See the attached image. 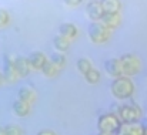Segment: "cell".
Segmentation results:
<instances>
[{
  "label": "cell",
  "instance_id": "1",
  "mask_svg": "<svg viewBox=\"0 0 147 135\" xmlns=\"http://www.w3.org/2000/svg\"><path fill=\"white\" fill-rule=\"evenodd\" d=\"M110 91L117 100H127L134 94V83L129 77H120L111 81Z\"/></svg>",
  "mask_w": 147,
  "mask_h": 135
},
{
  "label": "cell",
  "instance_id": "2",
  "mask_svg": "<svg viewBox=\"0 0 147 135\" xmlns=\"http://www.w3.org/2000/svg\"><path fill=\"white\" fill-rule=\"evenodd\" d=\"M119 117V120L124 124L129 122H139L142 118V110L137 104H123L119 105L117 110L113 112Z\"/></svg>",
  "mask_w": 147,
  "mask_h": 135
},
{
  "label": "cell",
  "instance_id": "3",
  "mask_svg": "<svg viewBox=\"0 0 147 135\" xmlns=\"http://www.w3.org/2000/svg\"><path fill=\"white\" fill-rule=\"evenodd\" d=\"M121 121L119 120V117L113 112H106L101 114L97 118V130L100 134H107V135H114L116 131L119 130Z\"/></svg>",
  "mask_w": 147,
  "mask_h": 135
},
{
  "label": "cell",
  "instance_id": "4",
  "mask_svg": "<svg viewBox=\"0 0 147 135\" xmlns=\"http://www.w3.org/2000/svg\"><path fill=\"white\" fill-rule=\"evenodd\" d=\"M119 60H120V63H121L123 76H124V77H129V78H130L131 76H136V74L140 71L142 61H140V58H139L136 54L127 53V54H123Z\"/></svg>",
  "mask_w": 147,
  "mask_h": 135
},
{
  "label": "cell",
  "instance_id": "5",
  "mask_svg": "<svg viewBox=\"0 0 147 135\" xmlns=\"http://www.w3.org/2000/svg\"><path fill=\"white\" fill-rule=\"evenodd\" d=\"M89 37L93 43L103 44V43L109 41V39L111 37V30H109L100 21H94V23L89 24Z\"/></svg>",
  "mask_w": 147,
  "mask_h": 135
},
{
  "label": "cell",
  "instance_id": "6",
  "mask_svg": "<svg viewBox=\"0 0 147 135\" xmlns=\"http://www.w3.org/2000/svg\"><path fill=\"white\" fill-rule=\"evenodd\" d=\"M6 83H14L19 77L14 68V57L10 54H4L3 57V71H1Z\"/></svg>",
  "mask_w": 147,
  "mask_h": 135
},
{
  "label": "cell",
  "instance_id": "7",
  "mask_svg": "<svg viewBox=\"0 0 147 135\" xmlns=\"http://www.w3.org/2000/svg\"><path fill=\"white\" fill-rule=\"evenodd\" d=\"M114 135H144V128L140 122H121Z\"/></svg>",
  "mask_w": 147,
  "mask_h": 135
},
{
  "label": "cell",
  "instance_id": "8",
  "mask_svg": "<svg viewBox=\"0 0 147 135\" xmlns=\"http://www.w3.org/2000/svg\"><path fill=\"white\" fill-rule=\"evenodd\" d=\"M104 71L113 77V80L116 78H120V77H124L123 76V67H121V63L119 58H109L106 60L104 63Z\"/></svg>",
  "mask_w": 147,
  "mask_h": 135
},
{
  "label": "cell",
  "instance_id": "9",
  "mask_svg": "<svg viewBox=\"0 0 147 135\" xmlns=\"http://www.w3.org/2000/svg\"><path fill=\"white\" fill-rule=\"evenodd\" d=\"M86 10H87V14H89V19L92 20V23L100 21L101 17H103V14H104V10H103V6H101V1H96V0L89 1Z\"/></svg>",
  "mask_w": 147,
  "mask_h": 135
},
{
  "label": "cell",
  "instance_id": "10",
  "mask_svg": "<svg viewBox=\"0 0 147 135\" xmlns=\"http://www.w3.org/2000/svg\"><path fill=\"white\" fill-rule=\"evenodd\" d=\"M14 68H16V73H17V77H27L32 71V67L27 61V57H23V55H17L14 57Z\"/></svg>",
  "mask_w": 147,
  "mask_h": 135
},
{
  "label": "cell",
  "instance_id": "11",
  "mask_svg": "<svg viewBox=\"0 0 147 135\" xmlns=\"http://www.w3.org/2000/svg\"><path fill=\"white\" fill-rule=\"evenodd\" d=\"M47 57H46V54L45 53H42V51H33L29 57H27V61H29V64H30V67L33 68V70H42V67L47 63Z\"/></svg>",
  "mask_w": 147,
  "mask_h": 135
},
{
  "label": "cell",
  "instance_id": "12",
  "mask_svg": "<svg viewBox=\"0 0 147 135\" xmlns=\"http://www.w3.org/2000/svg\"><path fill=\"white\" fill-rule=\"evenodd\" d=\"M100 23L103 26H106L109 30H113V29H116V27L120 26L121 16H120V13H104L103 17H101V20H100Z\"/></svg>",
  "mask_w": 147,
  "mask_h": 135
},
{
  "label": "cell",
  "instance_id": "13",
  "mask_svg": "<svg viewBox=\"0 0 147 135\" xmlns=\"http://www.w3.org/2000/svg\"><path fill=\"white\" fill-rule=\"evenodd\" d=\"M59 34L71 41L73 39L77 37L79 29H77V26L73 24V23H61V24L59 26Z\"/></svg>",
  "mask_w": 147,
  "mask_h": 135
},
{
  "label": "cell",
  "instance_id": "14",
  "mask_svg": "<svg viewBox=\"0 0 147 135\" xmlns=\"http://www.w3.org/2000/svg\"><path fill=\"white\" fill-rule=\"evenodd\" d=\"M36 98H37L36 91L33 90L32 87H29V86H24V87H22L20 90L17 91V100H20L23 102H27L30 105L36 101Z\"/></svg>",
  "mask_w": 147,
  "mask_h": 135
},
{
  "label": "cell",
  "instance_id": "15",
  "mask_svg": "<svg viewBox=\"0 0 147 135\" xmlns=\"http://www.w3.org/2000/svg\"><path fill=\"white\" fill-rule=\"evenodd\" d=\"M11 110H13L14 115H17V117H26V115L30 114L32 105L27 104V102H23L20 100H14L13 104H11Z\"/></svg>",
  "mask_w": 147,
  "mask_h": 135
},
{
  "label": "cell",
  "instance_id": "16",
  "mask_svg": "<svg viewBox=\"0 0 147 135\" xmlns=\"http://www.w3.org/2000/svg\"><path fill=\"white\" fill-rule=\"evenodd\" d=\"M70 43H71L70 40H67L66 37H63V36H60V34L54 36V39H53V45H54V48H56L59 53L67 51L69 47H70Z\"/></svg>",
  "mask_w": 147,
  "mask_h": 135
},
{
  "label": "cell",
  "instance_id": "17",
  "mask_svg": "<svg viewBox=\"0 0 147 135\" xmlns=\"http://www.w3.org/2000/svg\"><path fill=\"white\" fill-rule=\"evenodd\" d=\"M104 13H120L121 10V3L119 0H104L101 1Z\"/></svg>",
  "mask_w": 147,
  "mask_h": 135
},
{
  "label": "cell",
  "instance_id": "18",
  "mask_svg": "<svg viewBox=\"0 0 147 135\" xmlns=\"http://www.w3.org/2000/svg\"><path fill=\"white\" fill-rule=\"evenodd\" d=\"M49 61L53 65H56L59 70L63 68V67L67 64V58H66V55H64L63 53H53V54L50 55Z\"/></svg>",
  "mask_w": 147,
  "mask_h": 135
},
{
  "label": "cell",
  "instance_id": "19",
  "mask_svg": "<svg viewBox=\"0 0 147 135\" xmlns=\"http://www.w3.org/2000/svg\"><path fill=\"white\" fill-rule=\"evenodd\" d=\"M92 68H93V64H92V61H90L89 58L82 57V58H79V60H77V70H79L83 76H84V74H87Z\"/></svg>",
  "mask_w": 147,
  "mask_h": 135
},
{
  "label": "cell",
  "instance_id": "20",
  "mask_svg": "<svg viewBox=\"0 0 147 135\" xmlns=\"http://www.w3.org/2000/svg\"><path fill=\"white\" fill-rule=\"evenodd\" d=\"M40 71L43 73V76H46V77L51 78V77H56V76L59 74V71H60V70H59L56 65H53L49 60H47V63L42 67V70H40Z\"/></svg>",
  "mask_w": 147,
  "mask_h": 135
},
{
  "label": "cell",
  "instance_id": "21",
  "mask_svg": "<svg viewBox=\"0 0 147 135\" xmlns=\"http://www.w3.org/2000/svg\"><path fill=\"white\" fill-rule=\"evenodd\" d=\"M83 77H84L86 83H89V84H97L98 81H100V71L96 70V68H92V70H90L87 74H84Z\"/></svg>",
  "mask_w": 147,
  "mask_h": 135
},
{
  "label": "cell",
  "instance_id": "22",
  "mask_svg": "<svg viewBox=\"0 0 147 135\" xmlns=\"http://www.w3.org/2000/svg\"><path fill=\"white\" fill-rule=\"evenodd\" d=\"M3 131H4V135H23V131L19 125L16 124H7L3 127Z\"/></svg>",
  "mask_w": 147,
  "mask_h": 135
},
{
  "label": "cell",
  "instance_id": "23",
  "mask_svg": "<svg viewBox=\"0 0 147 135\" xmlns=\"http://www.w3.org/2000/svg\"><path fill=\"white\" fill-rule=\"evenodd\" d=\"M10 23V14L7 10L0 9V29H4L6 26H9Z\"/></svg>",
  "mask_w": 147,
  "mask_h": 135
},
{
  "label": "cell",
  "instance_id": "24",
  "mask_svg": "<svg viewBox=\"0 0 147 135\" xmlns=\"http://www.w3.org/2000/svg\"><path fill=\"white\" fill-rule=\"evenodd\" d=\"M36 135H57V134L54 131H51V130H40Z\"/></svg>",
  "mask_w": 147,
  "mask_h": 135
},
{
  "label": "cell",
  "instance_id": "25",
  "mask_svg": "<svg viewBox=\"0 0 147 135\" xmlns=\"http://www.w3.org/2000/svg\"><path fill=\"white\" fill-rule=\"evenodd\" d=\"M79 4H80L79 0H67L66 1V6H69V7H77Z\"/></svg>",
  "mask_w": 147,
  "mask_h": 135
},
{
  "label": "cell",
  "instance_id": "26",
  "mask_svg": "<svg viewBox=\"0 0 147 135\" xmlns=\"http://www.w3.org/2000/svg\"><path fill=\"white\" fill-rule=\"evenodd\" d=\"M6 81H4V77H3V74H1V71H0V87L4 84Z\"/></svg>",
  "mask_w": 147,
  "mask_h": 135
},
{
  "label": "cell",
  "instance_id": "27",
  "mask_svg": "<svg viewBox=\"0 0 147 135\" xmlns=\"http://www.w3.org/2000/svg\"><path fill=\"white\" fill-rule=\"evenodd\" d=\"M143 128H144V135H147V124L146 125H143Z\"/></svg>",
  "mask_w": 147,
  "mask_h": 135
},
{
  "label": "cell",
  "instance_id": "28",
  "mask_svg": "<svg viewBox=\"0 0 147 135\" xmlns=\"http://www.w3.org/2000/svg\"><path fill=\"white\" fill-rule=\"evenodd\" d=\"M0 135H4V131H3V127H0Z\"/></svg>",
  "mask_w": 147,
  "mask_h": 135
},
{
  "label": "cell",
  "instance_id": "29",
  "mask_svg": "<svg viewBox=\"0 0 147 135\" xmlns=\"http://www.w3.org/2000/svg\"><path fill=\"white\" fill-rule=\"evenodd\" d=\"M97 135H107V134H100V132H98V134Z\"/></svg>",
  "mask_w": 147,
  "mask_h": 135
}]
</instances>
